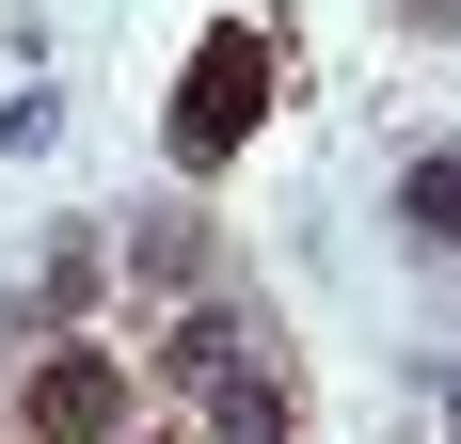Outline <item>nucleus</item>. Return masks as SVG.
Wrapping results in <instances>:
<instances>
[{
	"label": "nucleus",
	"mask_w": 461,
	"mask_h": 444,
	"mask_svg": "<svg viewBox=\"0 0 461 444\" xmlns=\"http://www.w3.org/2000/svg\"><path fill=\"white\" fill-rule=\"evenodd\" d=\"M255 80H271V32H255V16H223V32L191 48V111H176V159H223V143L255 128Z\"/></svg>",
	"instance_id": "1"
},
{
	"label": "nucleus",
	"mask_w": 461,
	"mask_h": 444,
	"mask_svg": "<svg viewBox=\"0 0 461 444\" xmlns=\"http://www.w3.org/2000/svg\"><path fill=\"white\" fill-rule=\"evenodd\" d=\"M16 413H32V444H112L128 429V365L112 350H48L32 381H16Z\"/></svg>",
	"instance_id": "2"
},
{
	"label": "nucleus",
	"mask_w": 461,
	"mask_h": 444,
	"mask_svg": "<svg viewBox=\"0 0 461 444\" xmlns=\"http://www.w3.org/2000/svg\"><path fill=\"white\" fill-rule=\"evenodd\" d=\"M223 365H255V333H239V302H191V317H176V350H159V381H191V397H207Z\"/></svg>",
	"instance_id": "3"
},
{
	"label": "nucleus",
	"mask_w": 461,
	"mask_h": 444,
	"mask_svg": "<svg viewBox=\"0 0 461 444\" xmlns=\"http://www.w3.org/2000/svg\"><path fill=\"white\" fill-rule=\"evenodd\" d=\"M128 270H143V286H223V254H207V222H191V207H159V222H143V238H128Z\"/></svg>",
	"instance_id": "4"
},
{
	"label": "nucleus",
	"mask_w": 461,
	"mask_h": 444,
	"mask_svg": "<svg viewBox=\"0 0 461 444\" xmlns=\"http://www.w3.org/2000/svg\"><path fill=\"white\" fill-rule=\"evenodd\" d=\"M207 429H223V444H286V381L223 365V381H207Z\"/></svg>",
	"instance_id": "5"
},
{
	"label": "nucleus",
	"mask_w": 461,
	"mask_h": 444,
	"mask_svg": "<svg viewBox=\"0 0 461 444\" xmlns=\"http://www.w3.org/2000/svg\"><path fill=\"white\" fill-rule=\"evenodd\" d=\"M446 207H461V159L429 143L414 175H398V238H414V254H446Z\"/></svg>",
	"instance_id": "6"
},
{
	"label": "nucleus",
	"mask_w": 461,
	"mask_h": 444,
	"mask_svg": "<svg viewBox=\"0 0 461 444\" xmlns=\"http://www.w3.org/2000/svg\"><path fill=\"white\" fill-rule=\"evenodd\" d=\"M414 16H446V0H414Z\"/></svg>",
	"instance_id": "7"
}]
</instances>
